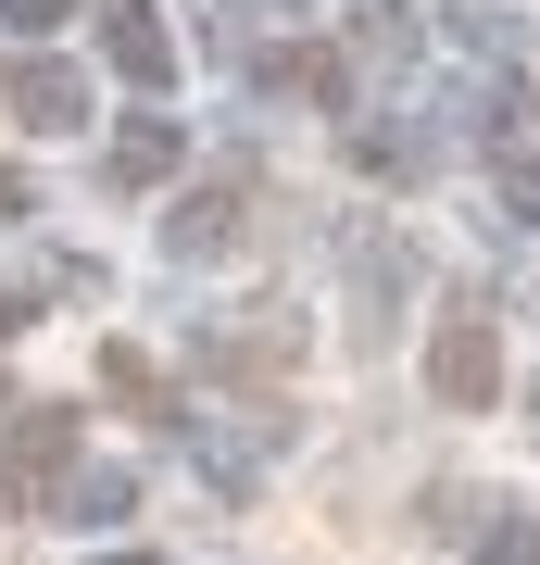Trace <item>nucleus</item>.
<instances>
[{"mask_svg": "<svg viewBox=\"0 0 540 565\" xmlns=\"http://www.w3.org/2000/svg\"><path fill=\"white\" fill-rule=\"evenodd\" d=\"M0 102H13V126L63 139V126H88V76H76V63H51V51H25V63H0Z\"/></svg>", "mask_w": 540, "mask_h": 565, "instance_id": "obj_2", "label": "nucleus"}, {"mask_svg": "<svg viewBox=\"0 0 540 565\" xmlns=\"http://www.w3.org/2000/svg\"><path fill=\"white\" fill-rule=\"evenodd\" d=\"M63 13H76V0H13V25H63Z\"/></svg>", "mask_w": 540, "mask_h": 565, "instance_id": "obj_12", "label": "nucleus"}, {"mask_svg": "<svg viewBox=\"0 0 540 565\" xmlns=\"http://www.w3.org/2000/svg\"><path fill=\"white\" fill-rule=\"evenodd\" d=\"M25 214V177H13V163H0V226H13Z\"/></svg>", "mask_w": 540, "mask_h": 565, "instance_id": "obj_13", "label": "nucleus"}, {"mask_svg": "<svg viewBox=\"0 0 540 565\" xmlns=\"http://www.w3.org/2000/svg\"><path fill=\"white\" fill-rule=\"evenodd\" d=\"M100 390H114V403H139V415H177V390H163V364H151L139 340H114V352H100Z\"/></svg>", "mask_w": 540, "mask_h": 565, "instance_id": "obj_7", "label": "nucleus"}, {"mask_svg": "<svg viewBox=\"0 0 540 565\" xmlns=\"http://www.w3.org/2000/svg\"><path fill=\"white\" fill-rule=\"evenodd\" d=\"M13 327H25V302H13V289H0V340H13Z\"/></svg>", "mask_w": 540, "mask_h": 565, "instance_id": "obj_14", "label": "nucleus"}, {"mask_svg": "<svg viewBox=\"0 0 540 565\" xmlns=\"http://www.w3.org/2000/svg\"><path fill=\"white\" fill-rule=\"evenodd\" d=\"M114 565H163V553H114Z\"/></svg>", "mask_w": 540, "mask_h": 565, "instance_id": "obj_15", "label": "nucleus"}, {"mask_svg": "<svg viewBox=\"0 0 540 565\" xmlns=\"http://www.w3.org/2000/svg\"><path fill=\"white\" fill-rule=\"evenodd\" d=\"M502 202H516V226H540V151H502Z\"/></svg>", "mask_w": 540, "mask_h": 565, "instance_id": "obj_11", "label": "nucleus"}, {"mask_svg": "<svg viewBox=\"0 0 540 565\" xmlns=\"http://www.w3.org/2000/svg\"><path fill=\"white\" fill-rule=\"evenodd\" d=\"M100 63H114V76H139V88L177 76V39H163L151 0H100Z\"/></svg>", "mask_w": 540, "mask_h": 565, "instance_id": "obj_4", "label": "nucleus"}, {"mask_svg": "<svg viewBox=\"0 0 540 565\" xmlns=\"http://www.w3.org/2000/svg\"><path fill=\"white\" fill-rule=\"evenodd\" d=\"M478 565H540V515H502L490 541H478Z\"/></svg>", "mask_w": 540, "mask_h": 565, "instance_id": "obj_10", "label": "nucleus"}, {"mask_svg": "<svg viewBox=\"0 0 540 565\" xmlns=\"http://www.w3.org/2000/svg\"><path fill=\"white\" fill-rule=\"evenodd\" d=\"M189 163V139L163 114H126V139H114V189H151V177H177Z\"/></svg>", "mask_w": 540, "mask_h": 565, "instance_id": "obj_5", "label": "nucleus"}, {"mask_svg": "<svg viewBox=\"0 0 540 565\" xmlns=\"http://www.w3.org/2000/svg\"><path fill=\"white\" fill-rule=\"evenodd\" d=\"M63 465H76V415H63V403H39V415L13 427V465H0L13 515H39V503H51V478H63Z\"/></svg>", "mask_w": 540, "mask_h": 565, "instance_id": "obj_3", "label": "nucleus"}, {"mask_svg": "<svg viewBox=\"0 0 540 565\" xmlns=\"http://www.w3.org/2000/svg\"><path fill=\"white\" fill-rule=\"evenodd\" d=\"M289 352H301V327H289V315H264V327H214V364H226V377H252V364L277 377Z\"/></svg>", "mask_w": 540, "mask_h": 565, "instance_id": "obj_6", "label": "nucleus"}, {"mask_svg": "<svg viewBox=\"0 0 540 565\" xmlns=\"http://www.w3.org/2000/svg\"><path fill=\"white\" fill-rule=\"evenodd\" d=\"M427 390H441L453 415H478L490 390H502V340H490V315H453L441 340H427Z\"/></svg>", "mask_w": 540, "mask_h": 565, "instance_id": "obj_1", "label": "nucleus"}, {"mask_svg": "<svg viewBox=\"0 0 540 565\" xmlns=\"http://www.w3.org/2000/svg\"><path fill=\"white\" fill-rule=\"evenodd\" d=\"M226 226H240V189H201L177 202V252H226Z\"/></svg>", "mask_w": 540, "mask_h": 565, "instance_id": "obj_8", "label": "nucleus"}, {"mask_svg": "<svg viewBox=\"0 0 540 565\" xmlns=\"http://www.w3.org/2000/svg\"><path fill=\"white\" fill-rule=\"evenodd\" d=\"M352 51H364V63H415V13H402V0H378V13L352 25Z\"/></svg>", "mask_w": 540, "mask_h": 565, "instance_id": "obj_9", "label": "nucleus"}]
</instances>
